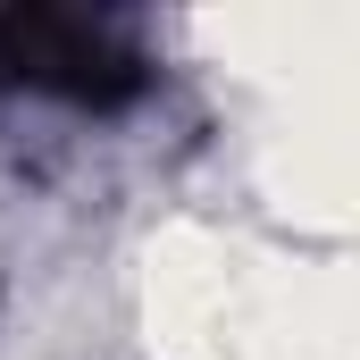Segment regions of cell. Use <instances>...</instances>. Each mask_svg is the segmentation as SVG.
I'll return each mask as SVG.
<instances>
[{
	"instance_id": "6da1fadb",
	"label": "cell",
	"mask_w": 360,
	"mask_h": 360,
	"mask_svg": "<svg viewBox=\"0 0 360 360\" xmlns=\"http://www.w3.org/2000/svg\"><path fill=\"white\" fill-rule=\"evenodd\" d=\"M151 84L126 17L92 8H0V92H51L76 109H117Z\"/></svg>"
}]
</instances>
